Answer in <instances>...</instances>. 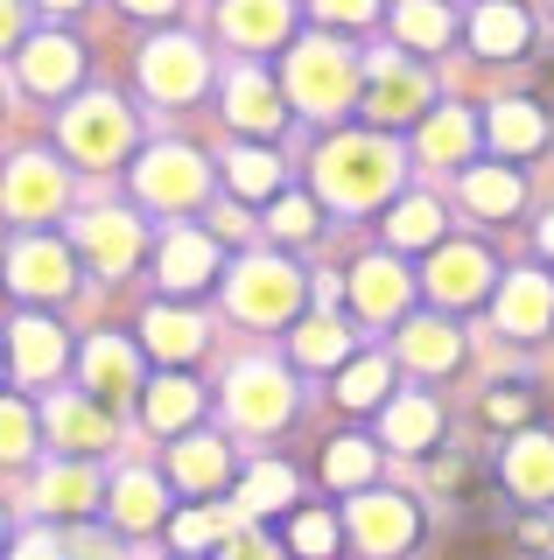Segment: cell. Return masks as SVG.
<instances>
[{
  "instance_id": "5",
  "label": "cell",
  "mask_w": 554,
  "mask_h": 560,
  "mask_svg": "<svg viewBox=\"0 0 554 560\" xmlns=\"http://www.w3.org/2000/svg\"><path fill=\"white\" fill-rule=\"evenodd\" d=\"M134 189H141V203H154V210H197L204 189H211V168L189 148H154V154H141V168H134Z\"/></svg>"
},
{
  "instance_id": "45",
  "label": "cell",
  "mask_w": 554,
  "mask_h": 560,
  "mask_svg": "<svg viewBox=\"0 0 554 560\" xmlns=\"http://www.w3.org/2000/svg\"><path fill=\"white\" fill-rule=\"evenodd\" d=\"M218 560H281V553H274L267 539H253V533H232V539L218 547Z\"/></svg>"
},
{
  "instance_id": "19",
  "label": "cell",
  "mask_w": 554,
  "mask_h": 560,
  "mask_svg": "<svg viewBox=\"0 0 554 560\" xmlns=\"http://www.w3.org/2000/svg\"><path fill=\"white\" fill-rule=\"evenodd\" d=\"M224 119H232L239 133H281V92H274L259 70H239L232 84H224Z\"/></svg>"
},
{
  "instance_id": "29",
  "label": "cell",
  "mask_w": 554,
  "mask_h": 560,
  "mask_svg": "<svg viewBox=\"0 0 554 560\" xmlns=\"http://www.w3.org/2000/svg\"><path fill=\"white\" fill-rule=\"evenodd\" d=\"M141 78H148V92H154V98H189V92L204 84V57H197V49H183V43L148 49Z\"/></svg>"
},
{
  "instance_id": "26",
  "label": "cell",
  "mask_w": 554,
  "mask_h": 560,
  "mask_svg": "<svg viewBox=\"0 0 554 560\" xmlns=\"http://www.w3.org/2000/svg\"><path fill=\"white\" fill-rule=\"evenodd\" d=\"M141 337H148V350L154 358H169V364H183V358H197L204 350V323L189 308H148V323H141Z\"/></svg>"
},
{
  "instance_id": "32",
  "label": "cell",
  "mask_w": 554,
  "mask_h": 560,
  "mask_svg": "<svg viewBox=\"0 0 554 560\" xmlns=\"http://www.w3.org/2000/svg\"><path fill=\"white\" fill-rule=\"evenodd\" d=\"M296 504V469L288 463H253L246 477H239V512H288Z\"/></svg>"
},
{
  "instance_id": "35",
  "label": "cell",
  "mask_w": 554,
  "mask_h": 560,
  "mask_svg": "<svg viewBox=\"0 0 554 560\" xmlns=\"http://www.w3.org/2000/svg\"><path fill=\"white\" fill-rule=\"evenodd\" d=\"M14 70H22V78L36 84V92H49V98H57L64 84L78 78V49H71V43H36L28 57H14Z\"/></svg>"
},
{
  "instance_id": "41",
  "label": "cell",
  "mask_w": 554,
  "mask_h": 560,
  "mask_svg": "<svg viewBox=\"0 0 554 560\" xmlns=\"http://www.w3.org/2000/svg\"><path fill=\"white\" fill-rule=\"evenodd\" d=\"M36 448H43V434H36V407H28V393H14V399H8V463H28Z\"/></svg>"
},
{
  "instance_id": "42",
  "label": "cell",
  "mask_w": 554,
  "mask_h": 560,
  "mask_svg": "<svg viewBox=\"0 0 554 560\" xmlns=\"http://www.w3.org/2000/svg\"><path fill=\"white\" fill-rule=\"evenodd\" d=\"M224 539L232 533H224V518H211V512H183L176 518V547L183 553H211V547H224Z\"/></svg>"
},
{
  "instance_id": "34",
  "label": "cell",
  "mask_w": 554,
  "mask_h": 560,
  "mask_svg": "<svg viewBox=\"0 0 554 560\" xmlns=\"http://www.w3.org/2000/svg\"><path fill=\"white\" fill-rule=\"evenodd\" d=\"M422 98H428V84L414 78V70L379 63V84H372V119H414V113H422Z\"/></svg>"
},
{
  "instance_id": "39",
  "label": "cell",
  "mask_w": 554,
  "mask_h": 560,
  "mask_svg": "<svg viewBox=\"0 0 554 560\" xmlns=\"http://www.w3.org/2000/svg\"><path fill=\"white\" fill-rule=\"evenodd\" d=\"M422 154H428V162H463V154H471V119H463V113L428 119V127H422Z\"/></svg>"
},
{
  "instance_id": "11",
  "label": "cell",
  "mask_w": 554,
  "mask_h": 560,
  "mask_svg": "<svg viewBox=\"0 0 554 560\" xmlns=\"http://www.w3.org/2000/svg\"><path fill=\"white\" fill-rule=\"evenodd\" d=\"M49 210H64V168L49 154H14L8 168V218L14 224H43Z\"/></svg>"
},
{
  "instance_id": "21",
  "label": "cell",
  "mask_w": 554,
  "mask_h": 560,
  "mask_svg": "<svg viewBox=\"0 0 554 560\" xmlns=\"http://www.w3.org/2000/svg\"><path fill=\"white\" fill-rule=\"evenodd\" d=\"M401 358L414 364V372H457V364H463V337L449 323H436V315H414V323L401 329Z\"/></svg>"
},
{
  "instance_id": "9",
  "label": "cell",
  "mask_w": 554,
  "mask_h": 560,
  "mask_svg": "<svg viewBox=\"0 0 554 560\" xmlns=\"http://www.w3.org/2000/svg\"><path fill=\"white\" fill-rule=\"evenodd\" d=\"M379 442L393 455H428L442 442V407L428 393H393L386 407H379Z\"/></svg>"
},
{
  "instance_id": "10",
  "label": "cell",
  "mask_w": 554,
  "mask_h": 560,
  "mask_svg": "<svg viewBox=\"0 0 554 560\" xmlns=\"http://www.w3.org/2000/svg\"><path fill=\"white\" fill-rule=\"evenodd\" d=\"M8 273H14V294H28V302H57V294H71L78 288V267H71V253H64L57 238H14V259H8Z\"/></svg>"
},
{
  "instance_id": "8",
  "label": "cell",
  "mask_w": 554,
  "mask_h": 560,
  "mask_svg": "<svg viewBox=\"0 0 554 560\" xmlns=\"http://www.w3.org/2000/svg\"><path fill=\"white\" fill-rule=\"evenodd\" d=\"M428 294L449 308H471L492 294V259H484V245H436V259H428Z\"/></svg>"
},
{
  "instance_id": "18",
  "label": "cell",
  "mask_w": 554,
  "mask_h": 560,
  "mask_svg": "<svg viewBox=\"0 0 554 560\" xmlns=\"http://www.w3.org/2000/svg\"><path fill=\"white\" fill-rule=\"evenodd\" d=\"M351 308L366 315V323H393V315L407 308V273L393 267V259H358V273H351Z\"/></svg>"
},
{
  "instance_id": "22",
  "label": "cell",
  "mask_w": 554,
  "mask_h": 560,
  "mask_svg": "<svg viewBox=\"0 0 554 560\" xmlns=\"http://www.w3.org/2000/svg\"><path fill=\"white\" fill-rule=\"evenodd\" d=\"M84 385H92L99 399L134 393V385H141V358H134L119 337H92V343H84Z\"/></svg>"
},
{
  "instance_id": "46",
  "label": "cell",
  "mask_w": 554,
  "mask_h": 560,
  "mask_svg": "<svg viewBox=\"0 0 554 560\" xmlns=\"http://www.w3.org/2000/svg\"><path fill=\"white\" fill-rule=\"evenodd\" d=\"M541 245H547V259H554V218H547V224H541Z\"/></svg>"
},
{
  "instance_id": "12",
  "label": "cell",
  "mask_w": 554,
  "mask_h": 560,
  "mask_svg": "<svg viewBox=\"0 0 554 560\" xmlns=\"http://www.w3.org/2000/svg\"><path fill=\"white\" fill-rule=\"evenodd\" d=\"M78 253L92 259L99 273H127L134 259H141V224H134L127 210H92V218H78Z\"/></svg>"
},
{
  "instance_id": "2",
  "label": "cell",
  "mask_w": 554,
  "mask_h": 560,
  "mask_svg": "<svg viewBox=\"0 0 554 560\" xmlns=\"http://www.w3.org/2000/svg\"><path fill=\"white\" fill-rule=\"evenodd\" d=\"M224 407H232V420L239 428H253V434H281L288 420H296V378L281 372V364H239L232 372V385H224Z\"/></svg>"
},
{
  "instance_id": "24",
  "label": "cell",
  "mask_w": 554,
  "mask_h": 560,
  "mask_svg": "<svg viewBox=\"0 0 554 560\" xmlns=\"http://www.w3.org/2000/svg\"><path fill=\"white\" fill-rule=\"evenodd\" d=\"M296 358L309 364V372H344V364L358 358V337L337 323V315H316V323L296 329Z\"/></svg>"
},
{
  "instance_id": "7",
  "label": "cell",
  "mask_w": 554,
  "mask_h": 560,
  "mask_svg": "<svg viewBox=\"0 0 554 560\" xmlns=\"http://www.w3.org/2000/svg\"><path fill=\"white\" fill-rule=\"evenodd\" d=\"M154 273H162L169 294H197L218 280V245L211 232H189V224H176L162 245H154Z\"/></svg>"
},
{
  "instance_id": "4",
  "label": "cell",
  "mask_w": 554,
  "mask_h": 560,
  "mask_svg": "<svg viewBox=\"0 0 554 560\" xmlns=\"http://www.w3.org/2000/svg\"><path fill=\"white\" fill-rule=\"evenodd\" d=\"M224 294H232V308L246 315V323H288L302 302V273L288 267V259H239L232 280H224Z\"/></svg>"
},
{
  "instance_id": "31",
  "label": "cell",
  "mask_w": 554,
  "mask_h": 560,
  "mask_svg": "<svg viewBox=\"0 0 554 560\" xmlns=\"http://www.w3.org/2000/svg\"><path fill=\"white\" fill-rule=\"evenodd\" d=\"M372 477H379V448L372 442H358V434H344V442H331L323 448V483L331 490H372Z\"/></svg>"
},
{
  "instance_id": "1",
  "label": "cell",
  "mask_w": 554,
  "mask_h": 560,
  "mask_svg": "<svg viewBox=\"0 0 554 560\" xmlns=\"http://www.w3.org/2000/svg\"><path fill=\"white\" fill-rule=\"evenodd\" d=\"M316 189L344 210H372L379 197H393L401 189V162H393L386 140H337L331 154H323L316 168Z\"/></svg>"
},
{
  "instance_id": "43",
  "label": "cell",
  "mask_w": 554,
  "mask_h": 560,
  "mask_svg": "<svg viewBox=\"0 0 554 560\" xmlns=\"http://www.w3.org/2000/svg\"><path fill=\"white\" fill-rule=\"evenodd\" d=\"M527 413H533L527 385H492V393H484V420H498V428H519Z\"/></svg>"
},
{
  "instance_id": "38",
  "label": "cell",
  "mask_w": 554,
  "mask_h": 560,
  "mask_svg": "<svg viewBox=\"0 0 554 560\" xmlns=\"http://www.w3.org/2000/svg\"><path fill=\"white\" fill-rule=\"evenodd\" d=\"M288 547H296L302 560H337V518L331 512H296V525H288Z\"/></svg>"
},
{
  "instance_id": "23",
  "label": "cell",
  "mask_w": 554,
  "mask_h": 560,
  "mask_svg": "<svg viewBox=\"0 0 554 560\" xmlns=\"http://www.w3.org/2000/svg\"><path fill=\"white\" fill-rule=\"evenodd\" d=\"M484 133H492V148L498 154H533V148H547V113L541 105H527V98H512V105H498L492 119H484Z\"/></svg>"
},
{
  "instance_id": "16",
  "label": "cell",
  "mask_w": 554,
  "mask_h": 560,
  "mask_svg": "<svg viewBox=\"0 0 554 560\" xmlns=\"http://www.w3.org/2000/svg\"><path fill=\"white\" fill-rule=\"evenodd\" d=\"M554 323V280L547 273H506L498 288V329L506 337H541Z\"/></svg>"
},
{
  "instance_id": "3",
  "label": "cell",
  "mask_w": 554,
  "mask_h": 560,
  "mask_svg": "<svg viewBox=\"0 0 554 560\" xmlns=\"http://www.w3.org/2000/svg\"><path fill=\"white\" fill-rule=\"evenodd\" d=\"M351 539L372 560H401V553L422 547V512H414V498H401V490H358L351 498Z\"/></svg>"
},
{
  "instance_id": "25",
  "label": "cell",
  "mask_w": 554,
  "mask_h": 560,
  "mask_svg": "<svg viewBox=\"0 0 554 560\" xmlns=\"http://www.w3.org/2000/svg\"><path fill=\"white\" fill-rule=\"evenodd\" d=\"M463 203L498 224L527 203V183H519V168H463Z\"/></svg>"
},
{
  "instance_id": "15",
  "label": "cell",
  "mask_w": 554,
  "mask_h": 560,
  "mask_svg": "<svg viewBox=\"0 0 554 560\" xmlns=\"http://www.w3.org/2000/svg\"><path fill=\"white\" fill-rule=\"evenodd\" d=\"M506 490L527 504H547L554 498V434L541 428H519L512 448H506Z\"/></svg>"
},
{
  "instance_id": "36",
  "label": "cell",
  "mask_w": 554,
  "mask_h": 560,
  "mask_svg": "<svg viewBox=\"0 0 554 560\" xmlns=\"http://www.w3.org/2000/svg\"><path fill=\"white\" fill-rule=\"evenodd\" d=\"M386 238H393V245H428V253H436V245H442V203L407 197V203L386 218Z\"/></svg>"
},
{
  "instance_id": "17",
  "label": "cell",
  "mask_w": 554,
  "mask_h": 560,
  "mask_svg": "<svg viewBox=\"0 0 554 560\" xmlns=\"http://www.w3.org/2000/svg\"><path fill=\"white\" fill-rule=\"evenodd\" d=\"M92 504H99V469L84 463V455H64V463L43 469L36 512H49V518H78V512H92Z\"/></svg>"
},
{
  "instance_id": "47",
  "label": "cell",
  "mask_w": 554,
  "mask_h": 560,
  "mask_svg": "<svg viewBox=\"0 0 554 560\" xmlns=\"http://www.w3.org/2000/svg\"><path fill=\"white\" fill-rule=\"evenodd\" d=\"M127 8H169V0H127Z\"/></svg>"
},
{
  "instance_id": "33",
  "label": "cell",
  "mask_w": 554,
  "mask_h": 560,
  "mask_svg": "<svg viewBox=\"0 0 554 560\" xmlns=\"http://www.w3.org/2000/svg\"><path fill=\"white\" fill-rule=\"evenodd\" d=\"M224 189H232V197H246V203L281 197V162H274L267 148H239L232 162H224Z\"/></svg>"
},
{
  "instance_id": "6",
  "label": "cell",
  "mask_w": 554,
  "mask_h": 560,
  "mask_svg": "<svg viewBox=\"0 0 554 560\" xmlns=\"http://www.w3.org/2000/svg\"><path fill=\"white\" fill-rule=\"evenodd\" d=\"M43 428H49V442H57L64 455H92V448L113 442V420H106V399H99V393L49 399V407H43Z\"/></svg>"
},
{
  "instance_id": "30",
  "label": "cell",
  "mask_w": 554,
  "mask_h": 560,
  "mask_svg": "<svg viewBox=\"0 0 554 560\" xmlns=\"http://www.w3.org/2000/svg\"><path fill=\"white\" fill-rule=\"evenodd\" d=\"M141 413H148V428L183 434L189 420L204 413V393H197L189 378H154V385H148V399H141Z\"/></svg>"
},
{
  "instance_id": "40",
  "label": "cell",
  "mask_w": 554,
  "mask_h": 560,
  "mask_svg": "<svg viewBox=\"0 0 554 560\" xmlns=\"http://www.w3.org/2000/svg\"><path fill=\"white\" fill-rule=\"evenodd\" d=\"M267 224H274V238L302 245V238H316V224H323V203H309V197H281V203L267 210Z\"/></svg>"
},
{
  "instance_id": "13",
  "label": "cell",
  "mask_w": 554,
  "mask_h": 560,
  "mask_svg": "<svg viewBox=\"0 0 554 560\" xmlns=\"http://www.w3.org/2000/svg\"><path fill=\"white\" fill-rule=\"evenodd\" d=\"M64 140H71L78 162H113V154L134 140V119L119 113L113 98H92V105H78V113L64 119Z\"/></svg>"
},
{
  "instance_id": "14",
  "label": "cell",
  "mask_w": 554,
  "mask_h": 560,
  "mask_svg": "<svg viewBox=\"0 0 554 560\" xmlns=\"http://www.w3.org/2000/svg\"><path fill=\"white\" fill-rule=\"evenodd\" d=\"M8 343H14V378L22 385H43V378H57L64 372V329L49 323V315H14V329H8Z\"/></svg>"
},
{
  "instance_id": "20",
  "label": "cell",
  "mask_w": 554,
  "mask_h": 560,
  "mask_svg": "<svg viewBox=\"0 0 554 560\" xmlns=\"http://www.w3.org/2000/svg\"><path fill=\"white\" fill-rule=\"evenodd\" d=\"M169 518V490L148 477V469H127V477L113 483V525L119 533H154V525Z\"/></svg>"
},
{
  "instance_id": "44",
  "label": "cell",
  "mask_w": 554,
  "mask_h": 560,
  "mask_svg": "<svg viewBox=\"0 0 554 560\" xmlns=\"http://www.w3.org/2000/svg\"><path fill=\"white\" fill-rule=\"evenodd\" d=\"M407 35H414V43H422V49H436L442 35H449V22H442V8H414V14H407Z\"/></svg>"
},
{
  "instance_id": "37",
  "label": "cell",
  "mask_w": 554,
  "mask_h": 560,
  "mask_svg": "<svg viewBox=\"0 0 554 560\" xmlns=\"http://www.w3.org/2000/svg\"><path fill=\"white\" fill-rule=\"evenodd\" d=\"M471 35H477L484 57H519V49H527V14L519 8H484Z\"/></svg>"
},
{
  "instance_id": "28",
  "label": "cell",
  "mask_w": 554,
  "mask_h": 560,
  "mask_svg": "<svg viewBox=\"0 0 554 560\" xmlns=\"http://www.w3.org/2000/svg\"><path fill=\"white\" fill-rule=\"evenodd\" d=\"M386 399H393V364L379 358V350H358L337 372V407L358 413V407H386Z\"/></svg>"
},
{
  "instance_id": "27",
  "label": "cell",
  "mask_w": 554,
  "mask_h": 560,
  "mask_svg": "<svg viewBox=\"0 0 554 560\" xmlns=\"http://www.w3.org/2000/svg\"><path fill=\"white\" fill-rule=\"evenodd\" d=\"M176 477H183V490L211 498V490L232 477V455H224L218 434H183V442H176Z\"/></svg>"
}]
</instances>
